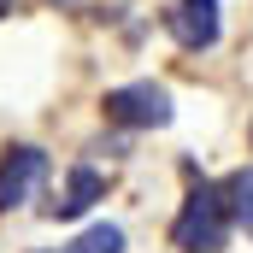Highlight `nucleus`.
I'll list each match as a JSON object with an SVG mask.
<instances>
[{
    "label": "nucleus",
    "instance_id": "1",
    "mask_svg": "<svg viewBox=\"0 0 253 253\" xmlns=\"http://www.w3.org/2000/svg\"><path fill=\"white\" fill-rule=\"evenodd\" d=\"M230 206H224V189L218 183H194L171 218V248L177 253H224L230 248Z\"/></svg>",
    "mask_w": 253,
    "mask_h": 253
},
{
    "label": "nucleus",
    "instance_id": "2",
    "mask_svg": "<svg viewBox=\"0 0 253 253\" xmlns=\"http://www.w3.org/2000/svg\"><path fill=\"white\" fill-rule=\"evenodd\" d=\"M106 118L124 129H165L177 118V106H171V88L165 83H153V77H141V83H118V88H106Z\"/></svg>",
    "mask_w": 253,
    "mask_h": 253
},
{
    "label": "nucleus",
    "instance_id": "3",
    "mask_svg": "<svg viewBox=\"0 0 253 253\" xmlns=\"http://www.w3.org/2000/svg\"><path fill=\"white\" fill-rule=\"evenodd\" d=\"M42 183H47V153L36 141H12L0 153V212H18L24 200H36Z\"/></svg>",
    "mask_w": 253,
    "mask_h": 253
},
{
    "label": "nucleus",
    "instance_id": "4",
    "mask_svg": "<svg viewBox=\"0 0 253 253\" xmlns=\"http://www.w3.org/2000/svg\"><path fill=\"white\" fill-rule=\"evenodd\" d=\"M165 30H171V42L183 53H206L224 36V12H218V0H171L165 6Z\"/></svg>",
    "mask_w": 253,
    "mask_h": 253
},
{
    "label": "nucleus",
    "instance_id": "5",
    "mask_svg": "<svg viewBox=\"0 0 253 253\" xmlns=\"http://www.w3.org/2000/svg\"><path fill=\"white\" fill-rule=\"evenodd\" d=\"M94 200H106V177H100L94 165H71V171H65L59 200L47 206V218H83Z\"/></svg>",
    "mask_w": 253,
    "mask_h": 253
},
{
    "label": "nucleus",
    "instance_id": "6",
    "mask_svg": "<svg viewBox=\"0 0 253 253\" xmlns=\"http://www.w3.org/2000/svg\"><path fill=\"white\" fill-rule=\"evenodd\" d=\"M218 189H224V206H230V224L253 236V165H242V171H230V177H224Z\"/></svg>",
    "mask_w": 253,
    "mask_h": 253
},
{
    "label": "nucleus",
    "instance_id": "7",
    "mask_svg": "<svg viewBox=\"0 0 253 253\" xmlns=\"http://www.w3.org/2000/svg\"><path fill=\"white\" fill-rule=\"evenodd\" d=\"M59 253H124V230L118 224H94V230H83L71 248H59Z\"/></svg>",
    "mask_w": 253,
    "mask_h": 253
},
{
    "label": "nucleus",
    "instance_id": "8",
    "mask_svg": "<svg viewBox=\"0 0 253 253\" xmlns=\"http://www.w3.org/2000/svg\"><path fill=\"white\" fill-rule=\"evenodd\" d=\"M0 12H6V0H0Z\"/></svg>",
    "mask_w": 253,
    "mask_h": 253
}]
</instances>
